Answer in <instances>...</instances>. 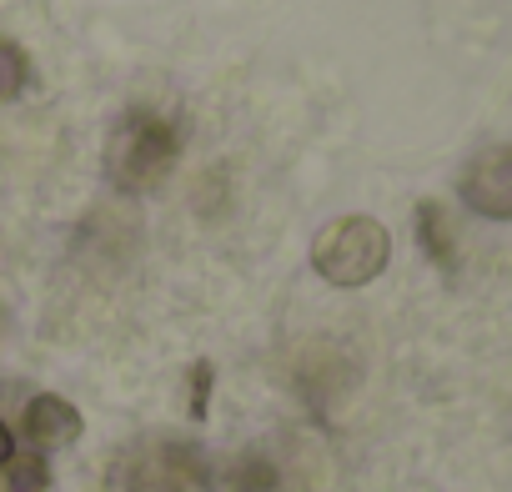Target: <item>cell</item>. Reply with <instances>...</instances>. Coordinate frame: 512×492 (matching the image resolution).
I'll list each match as a JSON object with an SVG mask.
<instances>
[{
    "label": "cell",
    "instance_id": "10",
    "mask_svg": "<svg viewBox=\"0 0 512 492\" xmlns=\"http://www.w3.org/2000/svg\"><path fill=\"white\" fill-rule=\"evenodd\" d=\"M206 397H211V362H196L191 367V417L196 422L206 417Z\"/></svg>",
    "mask_w": 512,
    "mask_h": 492
},
{
    "label": "cell",
    "instance_id": "6",
    "mask_svg": "<svg viewBox=\"0 0 512 492\" xmlns=\"http://www.w3.org/2000/svg\"><path fill=\"white\" fill-rule=\"evenodd\" d=\"M417 241L422 252L437 262V267H457V246H452V226H447V211L437 201H417Z\"/></svg>",
    "mask_w": 512,
    "mask_h": 492
},
{
    "label": "cell",
    "instance_id": "7",
    "mask_svg": "<svg viewBox=\"0 0 512 492\" xmlns=\"http://www.w3.org/2000/svg\"><path fill=\"white\" fill-rule=\"evenodd\" d=\"M51 487V467L41 452H11L0 462V492H46Z\"/></svg>",
    "mask_w": 512,
    "mask_h": 492
},
{
    "label": "cell",
    "instance_id": "11",
    "mask_svg": "<svg viewBox=\"0 0 512 492\" xmlns=\"http://www.w3.org/2000/svg\"><path fill=\"white\" fill-rule=\"evenodd\" d=\"M11 452H16V442H11V427H6V422H0V462H6Z\"/></svg>",
    "mask_w": 512,
    "mask_h": 492
},
{
    "label": "cell",
    "instance_id": "1",
    "mask_svg": "<svg viewBox=\"0 0 512 492\" xmlns=\"http://www.w3.org/2000/svg\"><path fill=\"white\" fill-rule=\"evenodd\" d=\"M176 126L156 111H126L106 136V176L121 191H146L176 166Z\"/></svg>",
    "mask_w": 512,
    "mask_h": 492
},
{
    "label": "cell",
    "instance_id": "2",
    "mask_svg": "<svg viewBox=\"0 0 512 492\" xmlns=\"http://www.w3.org/2000/svg\"><path fill=\"white\" fill-rule=\"evenodd\" d=\"M392 262V236L377 216H342L312 241V267L332 287H367Z\"/></svg>",
    "mask_w": 512,
    "mask_h": 492
},
{
    "label": "cell",
    "instance_id": "5",
    "mask_svg": "<svg viewBox=\"0 0 512 492\" xmlns=\"http://www.w3.org/2000/svg\"><path fill=\"white\" fill-rule=\"evenodd\" d=\"M26 437H31V447H36V452L66 447V442H76V437H81V412H76L66 397L41 392V397H31V402H26Z\"/></svg>",
    "mask_w": 512,
    "mask_h": 492
},
{
    "label": "cell",
    "instance_id": "4",
    "mask_svg": "<svg viewBox=\"0 0 512 492\" xmlns=\"http://www.w3.org/2000/svg\"><path fill=\"white\" fill-rule=\"evenodd\" d=\"M457 196L467 211H477L487 221H512V146H482L462 166Z\"/></svg>",
    "mask_w": 512,
    "mask_h": 492
},
{
    "label": "cell",
    "instance_id": "8",
    "mask_svg": "<svg viewBox=\"0 0 512 492\" xmlns=\"http://www.w3.org/2000/svg\"><path fill=\"white\" fill-rule=\"evenodd\" d=\"M26 86H31V66H26L21 46L0 41V101H16Z\"/></svg>",
    "mask_w": 512,
    "mask_h": 492
},
{
    "label": "cell",
    "instance_id": "3",
    "mask_svg": "<svg viewBox=\"0 0 512 492\" xmlns=\"http://www.w3.org/2000/svg\"><path fill=\"white\" fill-rule=\"evenodd\" d=\"M111 492H206V457L176 437L141 442L111 467Z\"/></svg>",
    "mask_w": 512,
    "mask_h": 492
},
{
    "label": "cell",
    "instance_id": "9",
    "mask_svg": "<svg viewBox=\"0 0 512 492\" xmlns=\"http://www.w3.org/2000/svg\"><path fill=\"white\" fill-rule=\"evenodd\" d=\"M277 487V472L262 462V457H241V467L231 472V492H272Z\"/></svg>",
    "mask_w": 512,
    "mask_h": 492
}]
</instances>
